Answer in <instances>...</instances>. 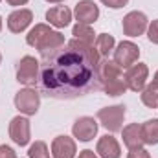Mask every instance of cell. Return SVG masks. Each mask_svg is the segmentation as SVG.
I'll use <instances>...</instances> for the list:
<instances>
[{"label": "cell", "mask_w": 158, "mask_h": 158, "mask_svg": "<svg viewBox=\"0 0 158 158\" xmlns=\"http://www.w3.org/2000/svg\"><path fill=\"white\" fill-rule=\"evenodd\" d=\"M40 92L52 99H76L101 90L99 53L77 39L40 53Z\"/></svg>", "instance_id": "cell-1"}, {"label": "cell", "mask_w": 158, "mask_h": 158, "mask_svg": "<svg viewBox=\"0 0 158 158\" xmlns=\"http://www.w3.org/2000/svg\"><path fill=\"white\" fill-rule=\"evenodd\" d=\"M98 76H99V85L101 88L107 92V96H121L127 90V83H125V74L121 72V66L116 64L110 59H103L99 61L98 66Z\"/></svg>", "instance_id": "cell-2"}, {"label": "cell", "mask_w": 158, "mask_h": 158, "mask_svg": "<svg viewBox=\"0 0 158 158\" xmlns=\"http://www.w3.org/2000/svg\"><path fill=\"white\" fill-rule=\"evenodd\" d=\"M26 42L33 48H37L40 53L42 52H50V50H55L59 46L64 44V35L52 30L50 26L46 24H37L28 35H26Z\"/></svg>", "instance_id": "cell-3"}, {"label": "cell", "mask_w": 158, "mask_h": 158, "mask_svg": "<svg viewBox=\"0 0 158 158\" xmlns=\"http://www.w3.org/2000/svg\"><path fill=\"white\" fill-rule=\"evenodd\" d=\"M40 77V63L31 57V55H26L20 59L19 66H17V81L22 83V85H35Z\"/></svg>", "instance_id": "cell-4"}, {"label": "cell", "mask_w": 158, "mask_h": 158, "mask_svg": "<svg viewBox=\"0 0 158 158\" xmlns=\"http://www.w3.org/2000/svg\"><path fill=\"white\" fill-rule=\"evenodd\" d=\"M123 118H125V105L105 107V109H99V110H98V119H99V123H101L107 131H110V132L121 131Z\"/></svg>", "instance_id": "cell-5"}, {"label": "cell", "mask_w": 158, "mask_h": 158, "mask_svg": "<svg viewBox=\"0 0 158 158\" xmlns=\"http://www.w3.org/2000/svg\"><path fill=\"white\" fill-rule=\"evenodd\" d=\"M40 98L39 92L33 88H22L15 94V107L19 112L26 114V116H33L39 110Z\"/></svg>", "instance_id": "cell-6"}, {"label": "cell", "mask_w": 158, "mask_h": 158, "mask_svg": "<svg viewBox=\"0 0 158 158\" xmlns=\"http://www.w3.org/2000/svg\"><path fill=\"white\" fill-rule=\"evenodd\" d=\"M121 26H123V33H125V35H129V37H138V35H142V33L147 31L149 20H147L145 13H142V11H131V13L125 15Z\"/></svg>", "instance_id": "cell-7"}, {"label": "cell", "mask_w": 158, "mask_h": 158, "mask_svg": "<svg viewBox=\"0 0 158 158\" xmlns=\"http://www.w3.org/2000/svg\"><path fill=\"white\" fill-rule=\"evenodd\" d=\"M140 57V48L131 42V40H121L118 48L114 50V63L119 64L121 68H129L132 66Z\"/></svg>", "instance_id": "cell-8"}, {"label": "cell", "mask_w": 158, "mask_h": 158, "mask_svg": "<svg viewBox=\"0 0 158 158\" xmlns=\"http://www.w3.org/2000/svg\"><path fill=\"white\" fill-rule=\"evenodd\" d=\"M149 76V68L147 64L143 63H138V64H132L127 68L125 72V83H127V88L134 90V92H142L145 88V81Z\"/></svg>", "instance_id": "cell-9"}, {"label": "cell", "mask_w": 158, "mask_h": 158, "mask_svg": "<svg viewBox=\"0 0 158 158\" xmlns=\"http://www.w3.org/2000/svg\"><path fill=\"white\" fill-rule=\"evenodd\" d=\"M30 134H31V129H30V119L24 118V116H15L9 123V136L11 140L17 143V145H28L30 142Z\"/></svg>", "instance_id": "cell-10"}, {"label": "cell", "mask_w": 158, "mask_h": 158, "mask_svg": "<svg viewBox=\"0 0 158 158\" xmlns=\"http://www.w3.org/2000/svg\"><path fill=\"white\" fill-rule=\"evenodd\" d=\"M72 132L79 142H90L98 134V121L90 116H83V118L76 119Z\"/></svg>", "instance_id": "cell-11"}, {"label": "cell", "mask_w": 158, "mask_h": 158, "mask_svg": "<svg viewBox=\"0 0 158 158\" xmlns=\"http://www.w3.org/2000/svg\"><path fill=\"white\" fill-rule=\"evenodd\" d=\"M76 19H77L79 24H92L98 20L99 17V7L92 2V0H81L77 6H76V11H74Z\"/></svg>", "instance_id": "cell-12"}, {"label": "cell", "mask_w": 158, "mask_h": 158, "mask_svg": "<svg viewBox=\"0 0 158 158\" xmlns=\"http://www.w3.org/2000/svg\"><path fill=\"white\" fill-rule=\"evenodd\" d=\"M52 156L53 158H74L76 156V142L70 136H57L52 142Z\"/></svg>", "instance_id": "cell-13"}, {"label": "cell", "mask_w": 158, "mask_h": 158, "mask_svg": "<svg viewBox=\"0 0 158 158\" xmlns=\"http://www.w3.org/2000/svg\"><path fill=\"white\" fill-rule=\"evenodd\" d=\"M31 20H33V13L30 9H17L7 17V28L13 33H20L31 24Z\"/></svg>", "instance_id": "cell-14"}, {"label": "cell", "mask_w": 158, "mask_h": 158, "mask_svg": "<svg viewBox=\"0 0 158 158\" xmlns=\"http://www.w3.org/2000/svg\"><path fill=\"white\" fill-rule=\"evenodd\" d=\"M121 138H123V143L127 145L129 151H132V149H140V147L143 145L142 125H138V123H131V125H127V127L121 131Z\"/></svg>", "instance_id": "cell-15"}, {"label": "cell", "mask_w": 158, "mask_h": 158, "mask_svg": "<svg viewBox=\"0 0 158 158\" xmlns=\"http://www.w3.org/2000/svg\"><path fill=\"white\" fill-rule=\"evenodd\" d=\"M96 153H99L101 158H119L121 155V149H119V143L116 142L114 136H101L98 140V145H96Z\"/></svg>", "instance_id": "cell-16"}, {"label": "cell", "mask_w": 158, "mask_h": 158, "mask_svg": "<svg viewBox=\"0 0 158 158\" xmlns=\"http://www.w3.org/2000/svg\"><path fill=\"white\" fill-rule=\"evenodd\" d=\"M46 20L55 28H66L72 20V11L66 6H55L46 11Z\"/></svg>", "instance_id": "cell-17"}, {"label": "cell", "mask_w": 158, "mask_h": 158, "mask_svg": "<svg viewBox=\"0 0 158 158\" xmlns=\"http://www.w3.org/2000/svg\"><path fill=\"white\" fill-rule=\"evenodd\" d=\"M142 136H143V143L156 145L158 143V119H147L142 125Z\"/></svg>", "instance_id": "cell-18"}, {"label": "cell", "mask_w": 158, "mask_h": 158, "mask_svg": "<svg viewBox=\"0 0 158 158\" xmlns=\"http://www.w3.org/2000/svg\"><path fill=\"white\" fill-rule=\"evenodd\" d=\"M72 35H74V39L81 40V42H85V44H90V46H94V39H96V33H94V30L88 26V24H76L74 26V30H72Z\"/></svg>", "instance_id": "cell-19"}, {"label": "cell", "mask_w": 158, "mask_h": 158, "mask_svg": "<svg viewBox=\"0 0 158 158\" xmlns=\"http://www.w3.org/2000/svg\"><path fill=\"white\" fill-rule=\"evenodd\" d=\"M96 50H98L99 55L109 57V53L114 52V37L109 35V33H99L98 39H96Z\"/></svg>", "instance_id": "cell-20"}, {"label": "cell", "mask_w": 158, "mask_h": 158, "mask_svg": "<svg viewBox=\"0 0 158 158\" xmlns=\"http://www.w3.org/2000/svg\"><path fill=\"white\" fill-rule=\"evenodd\" d=\"M142 101L149 109H158V86H155L153 83L149 86H145L142 90Z\"/></svg>", "instance_id": "cell-21"}, {"label": "cell", "mask_w": 158, "mask_h": 158, "mask_svg": "<svg viewBox=\"0 0 158 158\" xmlns=\"http://www.w3.org/2000/svg\"><path fill=\"white\" fill-rule=\"evenodd\" d=\"M28 156L30 158H50V151H48V145L44 142H35L31 143L30 151H28Z\"/></svg>", "instance_id": "cell-22"}, {"label": "cell", "mask_w": 158, "mask_h": 158, "mask_svg": "<svg viewBox=\"0 0 158 158\" xmlns=\"http://www.w3.org/2000/svg\"><path fill=\"white\" fill-rule=\"evenodd\" d=\"M147 37H149V40H151L153 44H158V19L149 24V28H147Z\"/></svg>", "instance_id": "cell-23"}, {"label": "cell", "mask_w": 158, "mask_h": 158, "mask_svg": "<svg viewBox=\"0 0 158 158\" xmlns=\"http://www.w3.org/2000/svg\"><path fill=\"white\" fill-rule=\"evenodd\" d=\"M127 158H151V155H149L143 147H140V149H132Z\"/></svg>", "instance_id": "cell-24"}, {"label": "cell", "mask_w": 158, "mask_h": 158, "mask_svg": "<svg viewBox=\"0 0 158 158\" xmlns=\"http://www.w3.org/2000/svg\"><path fill=\"white\" fill-rule=\"evenodd\" d=\"M0 158H17V155L9 145H0Z\"/></svg>", "instance_id": "cell-25"}, {"label": "cell", "mask_w": 158, "mask_h": 158, "mask_svg": "<svg viewBox=\"0 0 158 158\" xmlns=\"http://www.w3.org/2000/svg\"><path fill=\"white\" fill-rule=\"evenodd\" d=\"M105 6H109V7H112V9H119V7H123L129 0H101Z\"/></svg>", "instance_id": "cell-26"}, {"label": "cell", "mask_w": 158, "mask_h": 158, "mask_svg": "<svg viewBox=\"0 0 158 158\" xmlns=\"http://www.w3.org/2000/svg\"><path fill=\"white\" fill-rule=\"evenodd\" d=\"M79 158H98V155L94 151H90V149H85V151L79 153Z\"/></svg>", "instance_id": "cell-27"}, {"label": "cell", "mask_w": 158, "mask_h": 158, "mask_svg": "<svg viewBox=\"0 0 158 158\" xmlns=\"http://www.w3.org/2000/svg\"><path fill=\"white\" fill-rule=\"evenodd\" d=\"M6 2H7L9 6H24L28 0H6Z\"/></svg>", "instance_id": "cell-28"}, {"label": "cell", "mask_w": 158, "mask_h": 158, "mask_svg": "<svg viewBox=\"0 0 158 158\" xmlns=\"http://www.w3.org/2000/svg\"><path fill=\"white\" fill-rule=\"evenodd\" d=\"M153 85H155V86H158V70H156V74H155V79H153Z\"/></svg>", "instance_id": "cell-29"}, {"label": "cell", "mask_w": 158, "mask_h": 158, "mask_svg": "<svg viewBox=\"0 0 158 158\" xmlns=\"http://www.w3.org/2000/svg\"><path fill=\"white\" fill-rule=\"evenodd\" d=\"M46 2H53V4H57V2H64V0H46Z\"/></svg>", "instance_id": "cell-30"}, {"label": "cell", "mask_w": 158, "mask_h": 158, "mask_svg": "<svg viewBox=\"0 0 158 158\" xmlns=\"http://www.w3.org/2000/svg\"><path fill=\"white\" fill-rule=\"evenodd\" d=\"M0 30H2V19H0Z\"/></svg>", "instance_id": "cell-31"}, {"label": "cell", "mask_w": 158, "mask_h": 158, "mask_svg": "<svg viewBox=\"0 0 158 158\" xmlns=\"http://www.w3.org/2000/svg\"><path fill=\"white\" fill-rule=\"evenodd\" d=\"M0 61H2V55H0Z\"/></svg>", "instance_id": "cell-32"}]
</instances>
